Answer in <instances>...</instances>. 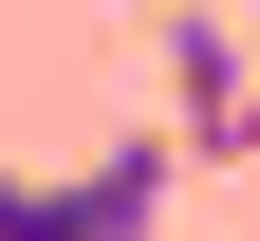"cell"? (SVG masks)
<instances>
[{
  "label": "cell",
  "mask_w": 260,
  "mask_h": 241,
  "mask_svg": "<svg viewBox=\"0 0 260 241\" xmlns=\"http://www.w3.org/2000/svg\"><path fill=\"white\" fill-rule=\"evenodd\" d=\"M0 241H112V204H93V167H19V186H0Z\"/></svg>",
  "instance_id": "obj_2"
},
{
  "label": "cell",
  "mask_w": 260,
  "mask_h": 241,
  "mask_svg": "<svg viewBox=\"0 0 260 241\" xmlns=\"http://www.w3.org/2000/svg\"><path fill=\"white\" fill-rule=\"evenodd\" d=\"M0 186H19V167H0Z\"/></svg>",
  "instance_id": "obj_4"
},
{
  "label": "cell",
  "mask_w": 260,
  "mask_h": 241,
  "mask_svg": "<svg viewBox=\"0 0 260 241\" xmlns=\"http://www.w3.org/2000/svg\"><path fill=\"white\" fill-rule=\"evenodd\" d=\"M168 130H186V167H260V56H242V19H168Z\"/></svg>",
  "instance_id": "obj_1"
},
{
  "label": "cell",
  "mask_w": 260,
  "mask_h": 241,
  "mask_svg": "<svg viewBox=\"0 0 260 241\" xmlns=\"http://www.w3.org/2000/svg\"><path fill=\"white\" fill-rule=\"evenodd\" d=\"M186 19H223V0H186Z\"/></svg>",
  "instance_id": "obj_3"
}]
</instances>
